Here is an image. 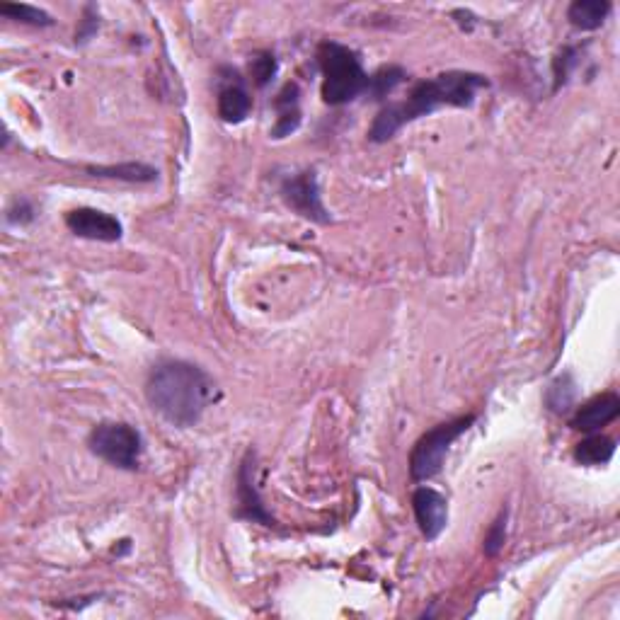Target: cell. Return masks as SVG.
Segmentation results:
<instances>
[{"label": "cell", "mask_w": 620, "mask_h": 620, "mask_svg": "<svg viewBox=\"0 0 620 620\" xmlns=\"http://www.w3.org/2000/svg\"><path fill=\"white\" fill-rule=\"evenodd\" d=\"M320 71H323V100L332 107H342L361 95H369L371 76L361 66L354 49L337 42H323L318 49Z\"/></svg>", "instance_id": "obj_3"}, {"label": "cell", "mask_w": 620, "mask_h": 620, "mask_svg": "<svg viewBox=\"0 0 620 620\" xmlns=\"http://www.w3.org/2000/svg\"><path fill=\"white\" fill-rule=\"evenodd\" d=\"M608 13H611V3H608V0H574L570 10H567V20H570L572 27H577V30L594 32L604 25Z\"/></svg>", "instance_id": "obj_13"}, {"label": "cell", "mask_w": 620, "mask_h": 620, "mask_svg": "<svg viewBox=\"0 0 620 620\" xmlns=\"http://www.w3.org/2000/svg\"><path fill=\"white\" fill-rule=\"evenodd\" d=\"M214 378L202 366L165 359L153 366L146 381V398L160 417L175 427H194L216 400Z\"/></svg>", "instance_id": "obj_2"}, {"label": "cell", "mask_w": 620, "mask_h": 620, "mask_svg": "<svg viewBox=\"0 0 620 620\" xmlns=\"http://www.w3.org/2000/svg\"><path fill=\"white\" fill-rule=\"evenodd\" d=\"M90 13H93V8H85V20H83V27H80L76 39L78 42H85V39H90L97 30V17H90Z\"/></svg>", "instance_id": "obj_23"}, {"label": "cell", "mask_w": 620, "mask_h": 620, "mask_svg": "<svg viewBox=\"0 0 620 620\" xmlns=\"http://www.w3.org/2000/svg\"><path fill=\"white\" fill-rule=\"evenodd\" d=\"M68 231L85 240H100V243H117L122 238L124 228L112 214L90 206H80L66 214Z\"/></svg>", "instance_id": "obj_7"}, {"label": "cell", "mask_w": 620, "mask_h": 620, "mask_svg": "<svg viewBox=\"0 0 620 620\" xmlns=\"http://www.w3.org/2000/svg\"><path fill=\"white\" fill-rule=\"evenodd\" d=\"M277 122L272 126V139H286L301 126V90L296 83H286L274 100Z\"/></svg>", "instance_id": "obj_12"}, {"label": "cell", "mask_w": 620, "mask_h": 620, "mask_svg": "<svg viewBox=\"0 0 620 620\" xmlns=\"http://www.w3.org/2000/svg\"><path fill=\"white\" fill-rule=\"evenodd\" d=\"M487 78L470 71H449L439 73L436 78L422 80L410 90L405 102L383 107L378 117L373 119L369 129V139L373 143H386L393 139L405 124L415 122L419 117L436 112L441 107H470L475 95L487 88Z\"/></svg>", "instance_id": "obj_1"}, {"label": "cell", "mask_w": 620, "mask_h": 620, "mask_svg": "<svg viewBox=\"0 0 620 620\" xmlns=\"http://www.w3.org/2000/svg\"><path fill=\"white\" fill-rule=\"evenodd\" d=\"M0 15H5L8 20L22 22V25H34V27H51L54 20H51L49 13L44 10L34 8V5H10L3 3L0 5Z\"/></svg>", "instance_id": "obj_18"}, {"label": "cell", "mask_w": 620, "mask_h": 620, "mask_svg": "<svg viewBox=\"0 0 620 620\" xmlns=\"http://www.w3.org/2000/svg\"><path fill=\"white\" fill-rule=\"evenodd\" d=\"M473 424L475 415H465L436 424L427 434H422V439L417 441L415 449L410 453V478L415 482L434 478L441 470V465H444L446 453L451 451V446L456 444Z\"/></svg>", "instance_id": "obj_4"}, {"label": "cell", "mask_w": 620, "mask_h": 620, "mask_svg": "<svg viewBox=\"0 0 620 620\" xmlns=\"http://www.w3.org/2000/svg\"><path fill=\"white\" fill-rule=\"evenodd\" d=\"M616 453V441L604 434H589L587 439L574 446V458L582 465H606Z\"/></svg>", "instance_id": "obj_14"}, {"label": "cell", "mask_w": 620, "mask_h": 620, "mask_svg": "<svg viewBox=\"0 0 620 620\" xmlns=\"http://www.w3.org/2000/svg\"><path fill=\"white\" fill-rule=\"evenodd\" d=\"M620 415V398L616 393H604L591 398L589 403H584L577 410V415L572 417V429L584 434L601 432V427H608L611 422H616Z\"/></svg>", "instance_id": "obj_10"}, {"label": "cell", "mask_w": 620, "mask_h": 620, "mask_svg": "<svg viewBox=\"0 0 620 620\" xmlns=\"http://www.w3.org/2000/svg\"><path fill=\"white\" fill-rule=\"evenodd\" d=\"M403 80H405V71L400 66L378 68V71L371 76L369 95L373 97V100H383V97H388L390 93H393V90L398 88Z\"/></svg>", "instance_id": "obj_17"}, {"label": "cell", "mask_w": 620, "mask_h": 620, "mask_svg": "<svg viewBox=\"0 0 620 620\" xmlns=\"http://www.w3.org/2000/svg\"><path fill=\"white\" fill-rule=\"evenodd\" d=\"M34 221V206L27 202V199H20L8 209V223H15V226H25V223Z\"/></svg>", "instance_id": "obj_22"}, {"label": "cell", "mask_w": 620, "mask_h": 620, "mask_svg": "<svg viewBox=\"0 0 620 620\" xmlns=\"http://www.w3.org/2000/svg\"><path fill=\"white\" fill-rule=\"evenodd\" d=\"M412 509H415V519L422 536L427 541H436L449 524V502H446V497L436 492L434 487H417L415 495H412Z\"/></svg>", "instance_id": "obj_8"}, {"label": "cell", "mask_w": 620, "mask_h": 620, "mask_svg": "<svg viewBox=\"0 0 620 620\" xmlns=\"http://www.w3.org/2000/svg\"><path fill=\"white\" fill-rule=\"evenodd\" d=\"M238 516L252 524L274 526L272 514L264 509L260 490L255 485V453H245L243 463L238 470Z\"/></svg>", "instance_id": "obj_9"}, {"label": "cell", "mask_w": 620, "mask_h": 620, "mask_svg": "<svg viewBox=\"0 0 620 620\" xmlns=\"http://www.w3.org/2000/svg\"><path fill=\"white\" fill-rule=\"evenodd\" d=\"M545 405L555 415H567L577 405V383H574L570 373H562V376L550 383L548 393H545Z\"/></svg>", "instance_id": "obj_15"}, {"label": "cell", "mask_w": 620, "mask_h": 620, "mask_svg": "<svg viewBox=\"0 0 620 620\" xmlns=\"http://www.w3.org/2000/svg\"><path fill=\"white\" fill-rule=\"evenodd\" d=\"M90 451L97 458L122 470H136L141 461L143 441L139 429L126 422H102L88 436Z\"/></svg>", "instance_id": "obj_5"}, {"label": "cell", "mask_w": 620, "mask_h": 620, "mask_svg": "<svg viewBox=\"0 0 620 620\" xmlns=\"http://www.w3.org/2000/svg\"><path fill=\"white\" fill-rule=\"evenodd\" d=\"M577 56H579V49H574V47H565L558 56H555V61H553L555 90H560L562 85L567 83V78H570L572 68L577 66Z\"/></svg>", "instance_id": "obj_20"}, {"label": "cell", "mask_w": 620, "mask_h": 620, "mask_svg": "<svg viewBox=\"0 0 620 620\" xmlns=\"http://www.w3.org/2000/svg\"><path fill=\"white\" fill-rule=\"evenodd\" d=\"M252 97L240 80L238 73H231V80L218 90V117L228 124H240L250 117Z\"/></svg>", "instance_id": "obj_11"}, {"label": "cell", "mask_w": 620, "mask_h": 620, "mask_svg": "<svg viewBox=\"0 0 620 620\" xmlns=\"http://www.w3.org/2000/svg\"><path fill=\"white\" fill-rule=\"evenodd\" d=\"M281 197L284 202L301 214L303 218L315 223H327L330 221V214L323 206V199H320V185H318V175L315 170L298 172L294 177H286L281 182Z\"/></svg>", "instance_id": "obj_6"}, {"label": "cell", "mask_w": 620, "mask_h": 620, "mask_svg": "<svg viewBox=\"0 0 620 620\" xmlns=\"http://www.w3.org/2000/svg\"><path fill=\"white\" fill-rule=\"evenodd\" d=\"M277 56L272 51H260L250 61V76L255 80L257 88H264L274 76H277Z\"/></svg>", "instance_id": "obj_19"}, {"label": "cell", "mask_w": 620, "mask_h": 620, "mask_svg": "<svg viewBox=\"0 0 620 620\" xmlns=\"http://www.w3.org/2000/svg\"><path fill=\"white\" fill-rule=\"evenodd\" d=\"M504 541H507V512L499 514L495 524H492L490 531H487V536H485V555L487 558H495L499 550L504 548Z\"/></svg>", "instance_id": "obj_21"}, {"label": "cell", "mask_w": 620, "mask_h": 620, "mask_svg": "<svg viewBox=\"0 0 620 620\" xmlns=\"http://www.w3.org/2000/svg\"><path fill=\"white\" fill-rule=\"evenodd\" d=\"M93 177H109V180H124V182H153L158 177V170L143 163H122V165H97V168H88Z\"/></svg>", "instance_id": "obj_16"}]
</instances>
